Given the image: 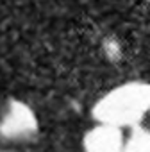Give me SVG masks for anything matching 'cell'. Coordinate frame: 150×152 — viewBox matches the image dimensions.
Here are the masks:
<instances>
[{"label":"cell","instance_id":"cell-4","mask_svg":"<svg viewBox=\"0 0 150 152\" xmlns=\"http://www.w3.org/2000/svg\"><path fill=\"white\" fill-rule=\"evenodd\" d=\"M123 152H150V129H130V134L125 138Z\"/></svg>","mask_w":150,"mask_h":152},{"label":"cell","instance_id":"cell-2","mask_svg":"<svg viewBox=\"0 0 150 152\" xmlns=\"http://www.w3.org/2000/svg\"><path fill=\"white\" fill-rule=\"evenodd\" d=\"M38 132V116L22 100H9L0 118V138L7 141L29 140Z\"/></svg>","mask_w":150,"mask_h":152},{"label":"cell","instance_id":"cell-5","mask_svg":"<svg viewBox=\"0 0 150 152\" xmlns=\"http://www.w3.org/2000/svg\"><path fill=\"white\" fill-rule=\"evenodd\" d=\"M0 152H6V150H0Z\"/></svg>","mask_w":150,"mask_h":152},{"label":"cell","instance_id":"cell-3","mask_svg":"<svg viewBox=\"0 0 150 152\" xmlns=\"http://www.w3.org/2000/svg\"><path fill=\"white\" fill-rule=\"evenodd\" d=\"M125 136L123 131L113 125L97 124L86 131L82 138L84 152H123Z\"/></svg>","mask_w":150,"mask_h":152},{"label":"cell","instance_id":"cell-1","mask_svg":"<svg viewBox=\"0 0 150 152\" xmlns=\"http://www.w3.org/2000/svg\"><path fill=\"white\" fill-rule=\"evenodd\" d=\"M150 113V83L129 81L106 91L91 107L97 124L136 129Z\"/></svg>","mask_w":150,"mask_h":152}]
</instances>
